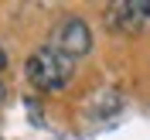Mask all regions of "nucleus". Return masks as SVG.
Instances as JSON below:
<instances>
[{"mask_svg": "<svg viewBox=\"0 0 150 140\" xmlns=\"http://www.w3.org/2000/svg\"><path fill=\"white\" fill-rule=\"evenodd\" d=\"M4 65H7V55H4V48H0V68H4Z\"/></svg>", "mask_w": 150, "mask_h": 140, "instance_id": "obj_4", "label": "nucleus"}, {"mask_svg": "<svg viewBox=\"0 0 150 140\" xmlns=\"http://www.w3.org/2000/svg\"><path fill=\"white\" fill-rule=\"evenodd\" d=\"M28 82L34 85V89H41V92H58V89H65L68 79L75 75V62L68 55H62V51H55V48H38L34 55L28 58Z\"/></svg>", "mask_w": 150, "mask_h": 140, "instance_id": "obj_1", "label": "nucleus"}, {"mask_svg": "<svg viewBox=\"0 0 150 140\" xmlns=\"http://www.w3.org/2000/svg\"><path fill=\"white\" fill-rule=\"evenodd\" d=\"M48 48H55V51L68 55L72 62H79V58L92 48L89 24L79 21V17H68V21H62V24H55V31H51V38H48Z\"/></svg>", "mask_w": 150, "mask_h": 140, "instance_id": "obj_2", "label": "nucleus"}, {"mask_svg": "<svg viewBox=\"0 0 150 140\" xmlns=\"http://www.w3.org/2000/svg\"><path fill=\"white\" fill-rule=\"evenodd\" d=\"M106 24L126 34L150 31V0H120L106 10Z\"/></svg>", "mask_w": 150, "mask_h": 140, "instance_id": "obj_3", "label": "nucleus"}]
</instances>
